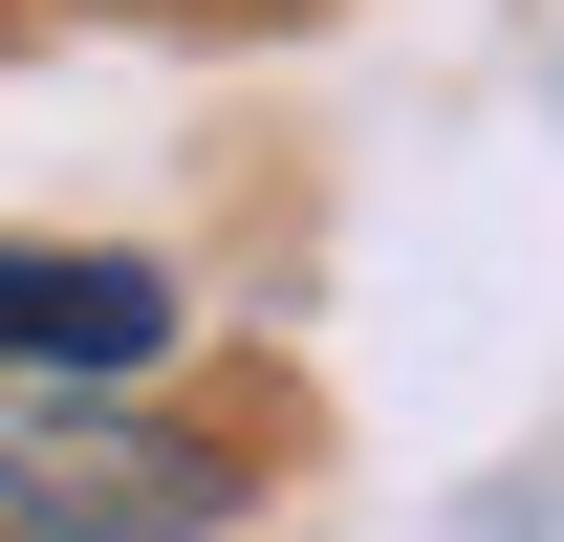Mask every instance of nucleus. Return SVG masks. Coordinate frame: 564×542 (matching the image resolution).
<instances>
[{"mask_svg":"<svg viewBox=\"0 0 564 542\" xmlns=\"http://www.w3.org/2000/svg\"><path fill=\"white\" fill-rule=\"evenodd\" d=\"M174 347V282L109 261V239H0V369H66V391H109V369H152Z\"/></svg>","mask_w":564,"mask_h":542,"instance_id":"f03ea898","label":"nucleus"},{"mask_svg":"<svg viewBox=\"0 0 564 542\" xmlns=\"http://www.w3.org/2000/svg\"><path fill=\"white\" fill-rule=\"evenodd\" d=\"M239 456L196 434H109V412H44V434H0V542H217Z\"/></svg>","mask_w":564,"mask_h":542,"instance_id":"f257e3e1","label":"nucleus"}]
</instances>
